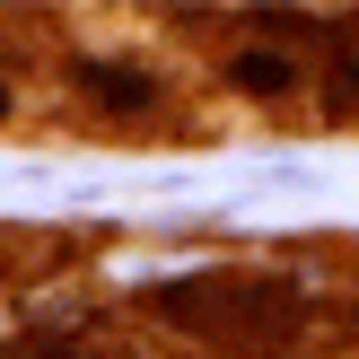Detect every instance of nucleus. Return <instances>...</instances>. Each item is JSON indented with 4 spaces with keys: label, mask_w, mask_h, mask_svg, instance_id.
<instances>
[{
    "label": "nucleus",
    "mask_w": 359,
    "mask_h": 359,
    "mask_svg": "<svg viewBox=\"0 0 359 359\" xmlns=\"http://www.w3.org/2000/svg\"><path fill=\"white\" fill-rule=\"evenodd\" d=\"M79 88L105 105V114H149L158 105V79L140 62H79Z\"/></svg>",
    "instance_id": "f257e3e1"
},
{
    "label": "nucleus",
    "mask_w": 359,
    "mask_h": 359,
    "mask_svg": "<svg viewBox=\"0 0 359 359\" xmlns=\"http://www.w3.org/2000/svg\"><path fill=\"white\" fill-rule=\"evenodd\" d=\"M228 88H237V97H290L298 88V62L290 53H272V44H245V53H228Z\"/></svg>",
    "instance_id": "f03ea898"
},
{
    "label": "nucleus",
    "mask_w": 359,
    "mask_h": 359,
    "mask_svg": "<svg viewBox=\"0 0 359 359\" xmlns=\"http://www.w3.org/2000/svg\"><path fill=\"white\" fill-rule=\"evenodd\" d=\"M342 97L359 105V35H351V44H342Z\"/></svg>",
    "instance_id": "7ed1b4c3"
}]
</instances>
